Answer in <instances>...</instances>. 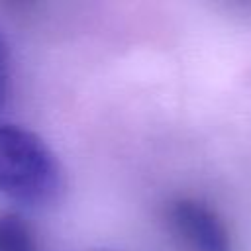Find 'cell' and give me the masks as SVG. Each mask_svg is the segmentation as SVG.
<instances>
[{"label": "cell", "instance_id": "cell-1", "mask_svg": "<svg viewBox=\"0 0 251 251\" xmlns=\"http://www.w3.org/2000/svg\"><path fill=\"white\" fill-rule=\"evenodd\" d=\"M61 190V167L33 131L0 124V194L24 204H47Z\"/></svg>", "mask_w": 251, "mask_h": 251}, {"label": "cell", "instance_id": "cell-2", "mask_svg": "<svg viewBox=\"0 0 251 251\" xmlns=\"http://www.w3.org/2000/svg\"><path fill=\"white\" fill-rule=\"evenodd\" d=\"M165 224L184 251H231L229 231L220 214L192 196H178L165 208Z\"/></svg>", "mask_w": 251, "mask_h": 251}, {"label": "cell", "instance_id": "cell-3", "mask_svg": "<svg viewBox=\"0 0 251 251\" xmlns=\"http://www.w3.org/2000/svg\"><path fill=\"white\" fill-rule=\"evenodd\" d=\"M0 251H39L31 224L14 212H0Z\"/></svg>", "mask_w": 251, "mask_h": 251}, {"label": "cell", "instance_id": "cell-4", "mask_svg": "<svg viewBox=\"0 0 251 251\" xmlns=\"http://www.w3.org/2000/svg\"><path fill=\"white\" fill-rule=\"evenodd\" d=\"M10 78H12V53H10L8 37L0 29V108H4L8 102Z\"/></svg>", "mask_w": 251, "mask_h": 251}]
</instances>
